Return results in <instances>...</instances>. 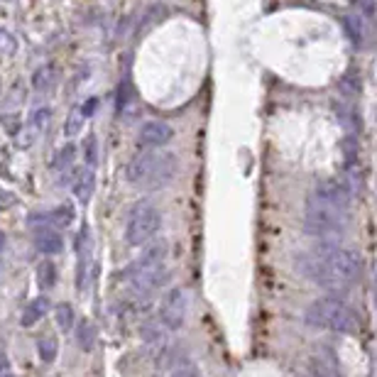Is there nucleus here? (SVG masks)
Wrapping results in <instances>:
<instances>
[{"label":"nucleus","instance_id":"obj_1","mask_svg":"<svg viewBox=\"0 0 377 377\" xmlns=\"http://www.w3.org/2000/svg\"><path fill=\"white\" fill-rule=\"evenodd\" d=\"M179 162L171 152H157V149H140L135 157L127 162L125 179L132 186L145 188V191H159L167 188L176 176Z\"/></svg>","mask_w":377,"mask_h":377},{"label":"nucleus","instance_id":"obj_2","mask_svg":"<svg viewBox=\"0 0 377 377\" xmlns=\"http://www.w3.org/2000/svg\"><path fill=\"white\" fill-rule=\"evenodd\" d=\"M312 253L321 260L324 270L331 275V280L341 290L351 287L363 275V255L353 250V248H346L341 243H331V240H316V248Z\"/></svg>","mask_w":377,"mask_h":377},{"label":"nucleus","instance_id":"obj_3","mask_svg":"<svg viewBox=\"0 0 377 377\" xmlns=\"http://www.w3.org/2000/svg\"><path fill=\"white\" fill-rule=\"evenodd\" d=\"M304 321L314 329H326L334 334L356 336L360 331V316L336 297H324L309 304V309L304 312Z\"/></svg>","mask_w":377,"mask_h":377},{"label":"nucleus","instance_id":"obj_4","mask_svg":"<svg viewBox=\"0 0 377 377\" xmlns=\"http://www.w3.org/2000/svg\"><path fill=\"white\" fill-rule=\"evenodd\" d=\"M348 225H351V213L307 201V208H304V230L312 238H316V240L341 243Z\"/></svg>","mask_w":377,"mask_h":377},{"label":"nucleus","instance_id":"obj_5","mask_svg":"<svg viewBox=\"0 0 377 377\" xmlns=\"http://www.w3.org/2000/svg\"><path fill=\"white\" fill-rule=\"evenodd\" d=\"M162 228V213L152 201L132 203L125 218V240L132 248H145Z\"/></svg>","mask_w":377,"mask_h":377},{"label":"nucleus","instance_id":"obj_6","mask_svg":"<svg viewBox=\"0 0 377 377\" xmlns=\"http://www.w3.org/2000/svg\"><path fill=\"white\" fill-rule=\"evenodd\" d=\"M186 309H188L186 292L181 287H171L162 297V304H159V312H157L159 326L164 331H181L186 324Z\"/></svg>","mask_w":377,"mask_h":377},{"label":"nucleus","instance_id":"obj_7","mask_svg":"<svg viewBox=\"0 0 377 377\" xmlns=\"http://www.w3.org/2000/svg\"><path fill=\"white\" fill-rule=\"evenodd\" d=\"M307 201L319 203V206H326V208H336V211H346V213H351L353 193L343 186L341 179H324V181H319V184H314V188L309 191Z\"/></svg>","mask_w":377,"mask_h":377},{"label":"nucleus","instance_id":"obj_8","mask_svg":"<svg viewBox=\"0 0 377 377\" xmlns=\"http://www.w3.org/2000/svg\"><path fill=\"white\" fill-rule=\"evenodd\" d=\"M174 137V127L164 120H147L137 132V147L140 149H159L169 145Z\"/></svg>","mask_w":377,"mask_h":377},{"label":"nucleus","instance_id":"obj_9","mask_svg":"<svg viewBox=\"0 0 377 377\" xmlns=\"http://www.w3.org/2000/svg\"><path fill=\"white\" fill-rule=\"evenodd\" d=\"M76 255H79V265H76V290L84 292L88 287V272L93 267V245H91V230L81 228L76 235Z\"/></svg>","mask_w":377,"mask_h":377},{"label":"nucleus","instance_id":"obj_10","mask_svg":"<svg viewBox=\"0 0 377 377\" xmlns=\"http://www.w3.org/2000/svg\"><path fill=\"white\" fill-rule=\"evenodd\" d=\"M49 123H52V108H49V105H40V108H35V110H32V115H30V120H27V125L20 130L18 145L22 149L30 147L32 142H35L37 137L47 130Z\"/></svg>","mask_w":377,"mask_h":377},{"label":"nucleus","instance_id":"obj_11","mask_svg":"<svg viewBox=\"0 0 377 377\" xmlns=\"http://www.w3.org/2000/svg\"><path fill=\"white\" fill-rule=\"evenodd\" d=\"M35 248L42 255H59L64 250L62 233L49 228V225H40V228H35Z\"/></svg>","mask_w":377,"mask_h":377},{"label":"nucleus","instance_id":"obj_12","mask_svg":"<svg viewBox=\"0 0 377 377\" xmlns=\"http://www.w3.org/2000/svg\"><path fill=\"white\" fill-rule=\"evenodd\" d=\"M49 299L44 297H35L30 304H25V309H22V316H20V326L22 329H32L35 324H40V321L44 319V316L49 314Z\"/></svg>","mask_w":377,"mask_h":377},{"label":"nucleus","instance_id":"obj_13","mask_svg":"<svg viewBox=\"0 0 377 377\" xmlns=\"http://www.w3.org/2000/svg\"><path fill=\"white\" fill-rule=\"evenodd\" d=\"M135 113H137V96L135 88H132V81L125 76L118 86V115L120 118H132Z\"/></svg>","mask_w":377,"mask_h":377},{"label":"nucleus","instance_id":"obj_14","mask_svg":"<svg viewBox=\"0 0 377 377\" xmlns=\"http://www.w3.org/2000/svg\"><path fill=\"white\" fill-rule=\"evenodd\" d=\"M93 188H96V171H93L91 167H84L76 174V179H74V196H76V201L79 203H86L91 201V196H93Z\"/></svg>","mask_w":377,"mask_h":377},{"label":"nucleus","instance_id":"obj_15","mask_svg":"<svg viewBox=\"0 0 377 377\" xmlns=\"http://www.w3.org/2000/svg\"><path fill=\"white\" fill-rule=\"evenodd\" d=\"M76 221V208L71 201H64L59 206H54L52 211H47V225L49 228H69L71 223Z\"/></svg>","mask_w":377,"mask_h":377},{"label":"nucleus","instance_id":"obj_16","mask_svg":"<svg viewBox=\"0 0 377 377\" xmlns=\"http://www.w3.org/2000/svg\"><path fill=\"white\" fill-rule=\"evenodd\" d=\"M57 81H59V74H57V66L54 64H44L32 74V86H35V91H40V93L52 91V88L57 86Z\"/></svg>","mask_w":377,"mask_h":377},{"label":"nucleus","instance_id":"obj_17","mask_svg":"<svg viewBox=\"0 0 377 377\" xmlns=\"http://www.w3.org/2000/svg\"><path fill=\"white\" fill-rule=\"evenodd\" d=\"M96 338H98V331L91 321L88 319L76 321V346H79L81 351H91V348L96 346Z\"/></svg>","mask_w":377,"mask_h":377},{"label":"nucleus","instance_id":"obj_18","mask_svg":"<svg viewBox=\"0 0 377 377\" xmlns=\"http://www.w3.org/2000/svg\"><path fill=\"white\" fill-rule=\"evenodd\" d=\"M343 27H346L348 37H351L353 47L363 49L365 47V25L363 20H360V15H343Z\"/></svg>","mask_w":377,"mask_h":377},{"label":"nucleus","instance_id":"obj_19","mask_svg":"<svg viewBox=\"0 0 377 377\" xmlns=\"http://www.w3.org/2000/svg\"><path fill=\"white\" fill-rule=\"evenodd\" d=\"M74 159H76V145L66 142V145L54 154L52 169L57 171V174H66V171H71V167H74Z\"/></svg>","mask_w":377,"mask_h":377},{"label":"nucleus","instance_id":"obj_20","mask_svg":"<svg viewBox=\"0 0 377 377\" xmlns=\"http://www.w3.org/2000/svg\"><path fill=\"white\" fill-rule=\"evenodd\" d=\"M54 319H57V326L59 331H64V334H69V331H74L76 326V312L71 304H57V309H54Z\"/></svg>","mask_w":377,"mask_h":377},{"label":"nucleus","instance_id":"obj_21","mask_svg":"<svg viewBox=\"0 0 377 377\" xmlns=\"http://www.w3.org/2000/svg\"><path fill=\"white\" fill-rule=\"evenodd\" d=\"M164 15H167V8H164L162 3H157V5H152V8L147 10L145 15H142V20H140V25H137V35H145L147 30H152L154 25H157L159 20H164Z\"/></svg>","mask_w":377,"mask_h":377},{"label":"nucleus","instance_id":"obj_22","mask_svg":"<svg viewBox=\"0 0 377 377\" xmlns=\"http://www.w3.org/2000/svg\"><path fill=\"white\" fill-rule=\"evenodd\" d=\"M140 334H142V341L152 343V346H164V341H167V331L159 326V321H147V324H142Z\"/></svg>","mask_w":377,"mask_h":377},{"label":"nucleus","instance_id":"obj_23","mask_svg":"<svg viewBox=\"0 0 377 377\" xmlns=\"http://www.w3.org/2000/svg\"><path fill=\"white\" fill-rule=\"evenodd\" d=\"M37 285H40V290H52V287H57V267H54V262H49V260H44V262L37 267Z\"/></svg>","mask_w":377,"mask_h":377},{"label":"nucleus","instance_id":"obj_24","mask_svg":"<svg viewBox=\"0 0 377 377\" xmlns=\"http://www.w3.org/2000/svg\"><path fill=\"white\" fill-rule=\"evenodd\" d=\"M84 113H81V105H74V108L69 110V115H66V123H64V132L69 137H76L81 130H84Z\"/></svg>","mask_w":377,"mask_h":377},{"label":"nucleus","instance_id":"obj_25","mask_svg":"<svg viewBox=\"0 0 377 377\" xmlns=\"http://www.w3.org/2000/svg\"><path fill=\"white\" fill-rule=\"evenodd\" d=\"M37 353H40L42 363H54V360H57V353H59L57 338H54V336L40 338V341H37Z\"/></svg>","mask_w":377,"mask_h":377},{"label":"nucleus","instance_id":"obj_26","mask_svg":"<svg viewBox=\"0 0 377 377\" xmlns=\"http://www.w3.org/2000/svg\"><path fill=\"white\" fill-rule=\"evenodd\" d=\"M336 115L343 123V127H348V130H360V118H358L356 108H351V105H346V103H336Z\"/></svg>","mask_w":377,"mask_h":377},{"label":"nucleus","instance_id":"obj_27","mask_svg":"<svg viewBox=\"0 0 377 377\" xmlns=\"http://www.w3.org/2000/svg\"><path fill=\"white\" fill-rule=\"evenodd\" d=\"M15 52H18V40H15L10 30L0 27V54L3 57H13Z\"/></svg>","mask_w":377,"mask_h":377},{"label":"nucleus","instance_id":"obj_28","mask_svg":"<svg viewBox=\"0 0 377 377\" xmlns=\"http://www.w3.org/2000/svg\"><path fill=\"white\" fill-rule=\"evenodd\" d=\"M84 159H86V167L96 169V162H98V140L96 135H88L86 142H84Z\"/></svg>","mask_w":377,"mask_h":377},{"label":"nucleus","instance_id":"obj_29","mask_svg":"<svg viewBox=\"0 0 377 377\" xmlns=\"http://www.w3.org/2000/svg\"><path fill=\"white\" fill-rule=\"evenodd\" d=\"M341 91L346 96H356V93H360V79L356 74H346L341 79Z\"/></svg>","mask_w":377,"mask_h":377},{"label":"nucleus","instance_id":"obj_30","mask_svg":"<svg viewBox=\"0 0 377 377\" xmlns=\"http://www.w3.org/2000/svg\"><path fill=\"white\" fill-rule=\"evenodd\" d=\"M167 377H198V370H196V365L186 363V365H179V368H176L174 373H169Z\"/></svg>","mask_w":377,"mask_h":377},{"label":"nucleus","instance_id":"obj_31","mask_svg":"<svg viewBox=\"0 0 377 377\" xmlns=\"http://www.w3.org/2000/svg\"><path fill=\"white\" fill-rule=\"evenodd\" d=\"M96 105H98V98H88V101L81 105V113H84V118H91L93 110H96Z\"/></svg>","mask_w":377,"mask_h":377},{"label":"nucleus","instance_id":"obj_32","mask_svg":"<svg viewBox=\"0 0 377 377\" xmlns=\"http://www.w3.org/2000/svg\"><path fill=\"white\" fill-rule=\"evenodd\" d=\"M358 3L363 5V13H365V18H368V20H373V15H375L373 0H358Z\"/></svg>","mask_w":377,"mask_h":377},{"label":"nucleus","instance_id":"obj_33","mask_svg":"<svg viewBox=\"0 0 377 377\" xmlns=\"http://www.w3.org/2000/svg\"><path fill=\"white\" fill-rule=\"evenodd\" d=\"M5 245H8V238H5V233L0 230V253L5 250Z\"/></svg>","mask_w":377,"mask_h":377},{"label":"nucleus","instance_id":"obj_34","mask_svg":"<svg viewBox=\"0 0 377 377\" xmlns=\"http://www.w3.org/2000/svg\"><path fill=\"white\" fill-rule=\"evenodd\" d=\"M0 377H15L13 373H0Z\"/></svg>","mask_w":377,"mask_h":377},{"label":"nucleus","instance_id":"obj_35","mask_svg":"<svg viewBox=\"0 0 377 377\" xmlns=\"http://www.w3.org/2000/svg\"><path fill=\"white\" fill-rule=\"evenodd\" d=\"M0 213H3V206H0Z\"/></svg>","mask_w":377,"mask_h":377}]
</instances>
